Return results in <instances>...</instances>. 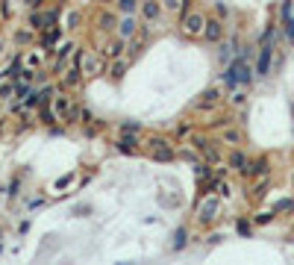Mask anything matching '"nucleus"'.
<instances>
[{"label": "nucleus", "mask_w": 294, "mask_h": 265, "mask_svg": "<svg viewBox=\"0 0 294 265\" xmlns=\"http://www.w3.org/2000/svg\"><path fill=\"white\" fill-rule=\"evenodd\" d=\"M77 48H80V41L77 38H59V45L53 48V59H50V77L53 80H59L62 74L68 71L71 59H74V53H77Z\"/></svg>", "instance_id": "obj_1"}, {"label": "nucleus", "mask_w": 294, "mask_h": 265, "mask_svg": "<svg viewBox=\"0 0 294 265\" xmlns=\"http://www.w3.org/2000/svg\"><path fill=\"white\" fill-rule=\"evenodd\" d=\"M206 18L209 15L200 12V9H183L179 12V33L186 38H191V41H197V38H203V30H206Z\"/></svg>", "instance_id": "obj_2"}, {"label": "nucleus", "mask_w": 294, "mask_h": 265, "mask_svg": "<svg viewBox=\"0 0 294 265\" xmlns=\"http://www.w3.org/2000/svg\"><path fill=\"white\" fill-rule=\"evenodd\" d=\"M188 145L194 147L200 153V159H206V162H212V165H218V162H223V150H221V142H215V139H209V136H203V132H191L188 136Z\"/></svg>", "instance_id": "obj_3"}, {"label": "nucleus", "mask_w": 294, "mask_h": 265, "mask_svg": "<svg viewBox=\"0 0 294 265\" xmlns=\"http://www.w3.org/2000/svg\"><path fill=\"white\" fill-rule=\"evenodd\" d=\"M218 215H221V197H218L215 192L200 194L197 206H194V221H197L200 227H209V224L218 221Z\"/></svg>", "instance_id": "obj_4"}, {"label": "nucleus", "mask_w": 294, "mask_h": 265, "mask_svg": "<svg viewBox=\"0 0 294 265\" xmlns=\"http://www.w3.org/2000/svg\"><path fill=\"white\" fill-rule=\"evenodd\" d=\"M74 59L80 62L82 77H85V80H94V77H100V74H106V59L100 56V53H94V50H85L82 45L77 48V53H74Z\"/></svg>", "instance_id": "obj_5"}, {"label": "nucleus", "mask_w": 294, "mask_h": 265, "mask_svg": "<svg viewBox=\"0 0 294 265\" xmlns=\"http://www.w3.org/2000/svg\"><path fill=\"white\" fill-rule=\"evenodd\" d=\"M144 145H147V153H150L153 162L168 165V162H174L176 159V147L171 145V139H165V136H150Z\"/></svg>", "instance_id": "obj_6"}, {"label": "nucleus", "mask_w": 294, "mask_h": 265, "mask_svg": "<svg viewBox=\"0 0 294 265\" xmlns=\"http://www.w3.org/2000/svg\"><path fill=\"white\" fill-rule=\"evenodd\" d=\"M53 50L44 48L41 41H35V45H30V48H24L21 50V62H24V68H30V71H38V68H44V62L47 56H50Z\"/></svg>", "instance_id": "obj_7"}, {"label": "nucleus", "mask_w": 294, "mask_h": 265, "mask_svg": "<svg viewBox=\"0 0 294 265\" xmlns=\"http://www.w3.org/2000/svg\"><path fill=\"white\" fill-rule=\"evenodd\" d=\"M97 53H100L106 62L118 59V56H127V41L118 36V33H112V36H103V41H100Z\"/></svg>", "instance_id": "obj_8"}, {"label": "nucleus", "mask_w": 294, "mask_h": 265, "mask_svg": "<svg viewBox=\"0 0 294 265\" xmlns=\"http://www.w3.org/2000/svg\"><path fill=\"white\" fill-rule=\"evenodd\" d=\"M165 15V6H162V0H141L139 3V18H141V24H150L156 27L159 24V18Z\"/></svg>", "instance_id": "obj_9"}, {"label": "nucleus", "mask_w": 294, "mask_h": 265, "mask_svg": "<svg viewBox=\"0 0 294 265\" xmlns=\"http://www.w3.org/2000/svg\"><path fill=\"white\" fill-rule=\"evenodd\" d=\"M218 106H221V89H218V85L206 89V92H203L194 103H191V109H194V112H215Z\"/></svg>", "instance_id": "obj_10"}, {"label": "nucleus", "mask_w": 294, "mask_h": 265, "mask_svg": "<svg viewBox=\"0 0 294 265\" xmlns=\"http://www.w3.org/2000/svg\"><path fill=\"white\" fill-rule=\"evenodd\" d=\"M223 36H227V21H221L218 15H209V18H206V30H203V41L221 45Z\"/></svg>", "instance_id": "obj_11"}, {"label": "nucleus", "mask_w": 294, "mask_h": 265, "mask_svg": "<svg viewBox=\"0 0 294 265\" xmlns=\"http://www.w3.org/2000/svg\"><path fill=\"white\" fill-rule=\"evenodd\" d=\"M270 68H274V45H259L256 68H253V74H256L259 80H265V77L270 74Z\"/></svg>", "instance_id": "obj_12"}, {"label": "nucleus", "mask_w": 294, "mask_h": 265, "mask_svg": "<svg viewBox=\"0 0 294 265\" xmlns=\"http://www.w3.org/2000/svg\"><path fill=\"white\" fill-rule=\"evenodd\" d=\"M265 174H270V157H265V153L247 159V168L241 171L244 180H256V177H265Z\"/></svg>", "instance_id": "obj_13"}, {"label": "nucleus", "mask_w": 294, "mask_h": 265, "mask_svg": "<svg viewBox=\"0 0 294 265\" xmlns=\"http://www.w3.org/2000/svg\"><path fill=\"white\" fill-rule=\"evenodd\" d=\"M115 150L127 153V157H135L141 150V132H121L115 139Z\"/></svg>", "instance_id": "obj_14"}, {"label": "nucleus", "mask_w": 294, "mask_h": 265, "mask_svg": "<svg viewBox=\"0 0 294 265\" xmlns=\"http://www.w3.org/2000/svg\"><path fill=\"white\" fill-rule=\"evenodd\" d=\"M218 142H221L223 147H241L244 145V130L233 121V124H227V127L218 132Z\"/></svg>", "instance_id": "obj_15"}, {"label": "nucleus", "mask_w": 294, "mask_h": 265, "mask_svg": "<svg viewBox=\"0 0 294 265\" xmlns=\"http://www.w3.org/2000/svg\"><path fill=\"white\" fill-rule=\"evenodd\" d=\"M118 18L112 9H103V12H97V18H94V27H97V33H103V36H112L118 30Z\"/></svg>", "instance_id": "obj_16"}, {"label": "nucleus", "mask_w": 294, "mask_h": 265, "mask_svg": "<svg viewBox=\"0 0 294 265\" xmlns=\"http://www.w3.org/2000/svg\"><path fill=\"white\" fill-rule=\"evenodd\" d=\"M129 65H132L129 56H118V59L106 62V77H109V80H115V83H121V80H124V74L129 71Z\"/></svg>", "instance_id": "obj_17"}, {"label": "nucleus", "mask_w": 294, "mask_h": 265, "mask_svg": "<svg viewBox=\"0 0 294 265\" xmlns=\"http://www.w3.org/2000/svg\"><path fill=\"white\" fill-rule=\"evenodd\" d=\"M139 27H141V18H139V15H124V18L118 21V30H115V33L124 38V41H129V38L139 33Z\"/></svg>", "instance_id": "obj_18"}, {"label": "nucleus", "mask_w": 294, "mask_h": 265, "mask_svg": "<svg viewBox=\"0 0 294 265\" xmlns=\"http://www.w3.org/2000/svg\"><path fill=\"white\" fill-rule=\"evenodd\" d=\"M12 41H15V48L18 50H24V48H30V45L38 41V33H35L33 27H18V30L12 33Z\"/></svg>", "instance_id": "obj_19"}, {"label": "nucleus", "mask_w": 294, "mask_h": 265, "mask_svg": "<svg viewBox=\"0 0 294 265\" xmlns=\"http://www.w3.org/2000/svg\"><path fill=\"white\" fill-rule=\"evenodd\" d=\"M247 153L244 150H241V147H230V153H227V165H230V171H238V174H241V171L247 168Z\"/></svg>", "instance_id": "obj_20"}, {"label": "nucleus", "mask_w": 294, "mask_h": 265, "mask_svg": "<svg viewBox=\"0 0 294 265\" xmlns=\"http://www.w3.org/2000/svg\"><path fill=\"white\" fill-rule=\"evenodd\" d=\"M65 36V30H62V24H56V27H47L44 33H38V41H41V45H44V48H56L59 45V38Z\"/></svg>", "instance_id": "obj_21"}, {"label": "nucleus", "mask_w": 294, "mask_h": 265, "mask_svg": "<svg viewBox=\"0 0 294 265\" xmlns=\"http://www.w3.org/2000/svg\"><path fill=\"white\" fill-rule=\"evenodd\" d=\"M268 186H270V174L250 180V201H262V197L268 194Z\"/></svg>", "instance_id": "obj_22"}, {"label": "nucleus", "mask_w": 294, "mask_h": 265, "mask_svg": "<svg viewBox=\"0 0 294 265\" xmlns=\"http://www.w3.org/2000/svg\"><path fill=\"white\" fill-rule=\"evenodd\" d=\"M80 24H82V12L80 9H68L65 18H62V30H65V33H74V30H80Z\"/></svg>", "instance_id": "obj_23"}, {"label": "nucleus", "mask_w": 294, "mask_h": 265, "mask_svg": "<svg viewBox=\"0 0 294 265\" xmlns=\"http://www.w3.org/2000/svg\"><path fill=\"white\" fill-rule=\"evenodd\" d=\"M35 118H38V124H44V127H56L59 121H56V115H53V109H50V103H41V106L35 109Z\"/></svg>", "instance_id": "obj_24"}, {"label": "nucleus", "mask_w": 294, "mask_h": 265, "mask_svg": "<svg viewBox=\"0 0 294 265\" xmlns=\"http://www.w3.org/2000/svg\"><path fill=\"white\" fill-rule=\"evenodd\" d=\"M27 21H30V27H33L35 33H44L47 30V21H44V12H41V9H30V18H27Z\"/></svg>", "instance_id": "obj_25"}, {"label": "nucleus", "mask_w": 294, "mask_h": 265, "mask_svg": "<svg viewBox=\"0 0 294 265\" xmlns=\"http://www.w3.org/2000/svg\"><path fill=\"white\" fill-rule=\"evenodd\" d=\"M253 218V227H268L270 221L277 218V212L274 209H262V212H256V215H250Z\"/></svg>", "instance_id": "obj_26"}, {"label": "nucleus", "mask_w": 294, "mask_h": 265, "mask_svg": "<svg viewBox=\"0 0 294 265\" xmlns=\"http://www.w3.org/2000/svg\"><path fill=\"white\" fill-rule=\"evenodd\" d=\"M186 245H188V230H186V227H179V230L174 233V241H171V251H183Z\"/></svg>", "instance_id": "obj_27"}, {"label": "nucleus", "mask_w": 294, "mask_h": 265, "mask_svg": "<svg viewBox=\"0 0 294 265\" xmlns=\"http://www.w3.org/2000/svg\"><path fill=\"white\" fill-rule=\"evenodd\" d=\"M274 212H277V215H282V212H285V215H291V212H294V197H280V201L274 204Z\"/></svg>", "instance_id": "obj_28"}, {"label": "nucleus", "mask_w": 294, "mask_h": 265, "mask_svg": "<svg viewBox=\"0 0 294 265\" xmlns=\"http://www.w3.org/2000/svg\"><path fill=\"white\" fill-rule=\"evenodd\" d=\"M35 85L33 83H27V80H15V100H24V97L33 92Z\"/></svg>", "instance_id": "obj_29"}, {"label": "nucleus", "mask_w": 294, "mask_h": 265, "mask_svg": "<svg viewBox=\"0 0 294 265\" xmlns=\"http://www.w3.org/2000/svg\"><path fill=\"white\" fill-rule=\"evenodd\" d=\"M15 97V80H0V100H12Z\"/></svg>", "instance_id": "obj_30"}, {"label": "nucleus", "mask_w": 294, "mask_h": 265, "mask_svg": "<svg viewBox=\"0 0 294 265\" xmlns=\"http://www.w3.org/2000/svg\"><path fill=\"white\" fill-rule=\"evenodd\" d=\"M139 3L141 0H118V9L124 15H139Z\"/></svg>", "instance_id": "obj_31"}, {"label": "nucleus", "mask_w": 294, "mask_h": 265, "mask_svg": "<svg viewBox=\"0 0 294 265\" xmlns=\"http://www.w3.org/2000/svg\"><path fill=\"white\" fill-rule=\"evenodd\" d=\"M235 233L238 236H250L253 233V218H238L235 221Z\"/></svg>", "instance_id": "obj_32"}, {"label": "nucleus", "mask_w": 294, "mask_h": 265, "mask_svg": "<svg viewBox=\"0 0 294 265\" xmlns=\"http://www.w3.org/2000/svg\"><path fill=\"white\" fill-rule=\"evenodd\" d=\"M165 12H183V9H188V0H162Z\"/></svg>", "instance_id": "obj_33"}, {"label": "nucleus", "mask_w": 294, "mask_h": 265, "mask_svg": "<svg viewBox=\"0 0 294 265\" xmlns=\"http://www.w3.org/2000/svg\"><path fill=\"white\" fill-rule=\"evenodd\" d=\"M215 194H218L221 201H227V197H233V183H227V180L221 177V180H218V189H215Z\"/></svg>", "instance_id": "obj_34"}, {"label": "nucleus", "mask_w": 294, "mask_h": 265, "mask_svg": "<svg viewBox=\"0 0 294 265\" xmlns=\"http://www.w3.org/2000/svg\"><path fill=\"white\" fill-rule=\"evenodd\" d=\"M176 159H188V162H200V153L194 147H179L176 150Z\"/></svg>", "instance_id": "obj_35"}, {"label": "nucleus", "mask_w": 294, "mask_h": 265, "mask_svg": "<svg viewBox=\"0 0 294 265\" xmlns=\"http://www.w3.org/2000/svg\"><path fill=\"white\" fill-rule=\"evenodd\" d=\"M74 177H77V171H68L65 177H59V180L53 183V192H62L65 186H71V183H74Z\"/></svg>", "instance_id": "obj_36"}, {"label": "nucleus", "mask_w": 294, "mask_h": 265, "mask_svg": "<svg viewBox=\"0 0 294 265\" xmlns=\"http://www.w3.org/2000/svg\"><path fill=\"white\" fill-rule=\"evenodd\" d=\"M244 103H247V95L238 92V89H233V92H230V106H244Z\"/></svg>", "instance_id": "obj_37"}, {"label": "nucleus", "mask_w": 294, "mask_h": 265, "mask_svg": "<svg viewBox=\"0 0 294 265\" xmlns=\"http://www.w3.org/2000/svg\"><path fill=\"white\" fill-rule=\"evenodd\" d=\"M291 9H294V0H282V6H280V21L282 24L291 18Z\"/></svg>", "instance_id": "obj_38"}, {"label": "nucleus", "mask_w": 294, "mask_h": 265, "mask_svg": "<svg viewBox=\"0 0 294 265\" xmlns=\"http://www.w3.org/2000/svg\"><path fill=\"white\" fill-rule=\"evenodd\" d=\"M121 132H144V127H141L139 121H124V124H121Z\"/></svg>", "instance_id": "obj_39"}, {"label": "nucleus", "mask_w": 294, "mask_h": 265, "mask_svg": "<svg viewBox=\"0 0 294 265\" xmlns=\"http://www.w3.org/2000/svg\"><path fill=\"white\" fill-rule=\"evenodd\" d=\"M282 36L288 38V45H294V18H288V21L282 24Z\"/></svg>", "instance_id": "obj_40"}, {"label": "nucleus", "mask_w": 294, "mask_h": 265, "mask_svg": "<svg viewBox=\"0 0 294 265\" xmlns=\"http://www.w3.org/2000/svg\"><path fill=\"white\" fill-rule=\"evenodd\" d=\"M274 36H277V27L270 24V27H265V33H262L259 41H262V45H274Z\"/></svg>", "instance_id": "obj_41"}, {"label": "nucleus", "mask_w": 294, "mask_h": 265, "mask_svg": "<svg viewBox=\"0 0 294 265\" xmlns=\"http://www.w3.org/2000/svg\"><path fill=\"white\" fill-rule=\"evenodd\" d=\"M194 132V124H176V139H188Z\"/></svg>", "instance_id": "obj_42"}, {"label": "nucleus", "mask_w": 294, "mask_h": 265, "mask_svg": "<svg viewBox=\"0 0 294 265\" xmlns=\"http://www.w3.org/2000/svg\"><path fill=\"white\" fill-rule=\"evenodd\" d=\"M0 15H3V21H9L12 18V3L9 0H0Z\"/></svg>", "instance_id": "obj_43"}, {"label": "nucleus", "mask_w": 294, "mask_h": 265, "mask_svg": "<svg viewBox=\"0 0 294 265\" xmlns=\"http://www.w3.org/2000/svg\"><path fill=\"white\" fill-rule=\"evenodd\" d=\"M215 15H218L221 21H227V18H230V9H227V3H215Z\"/></svg>", "instance_id": "obj_44"}, {"label": "nucleus", "mask_w": 294, "mask_h": 265, "mask_svg": "<svg viewBox=\"0 0 294 265\" xmlns=\"http://www.w3.org/2000/svg\"><path fill=\"white\" fill-rule=\"evenodd\" d=\"M24 3H27L30 9H41V6H44V0H24Z\"/></svg>", "instance_id": "obj_45"}, {"label": "nucleus", "mask_w": 294, "mask_h": 265, "mask_svg": "<svg viewBox=\"0 0 294 265\" xmlns=\"http://www.w3.org/2000/svg\"><path fill=\"white\" fill-rule=\"evenodd\" d=\"M6 59V38L0 36V62Z\"/></svg>", "instance_id": "obj_46"}, {"label": "nucleus", "mask_w": 294, "mask_h": 265, "mask_svg": "<svg viewBox=\"0 0 294 265\" xmlns=\"http://www.w3.org/2000/svg\"><path fill=\"white\" fill-rule=\"evenodd\" d=\"M3 24H6V21H3V15H0V27H3Z\"/></svg>", "instance_id": "obj_47"}, {"label": "nucleus", "mask_w": 294, "mask_h": 265, "mask_svg": "<svg viewBox=\"0 0 294 265\" xmlns=\"http://www.w3.org/2000/svg\"><path fill=\"white\" fill-rule=\"evenodd\" d=\"M291 189H294V177H291Z\"/></svg>", "instance_id": "obj_48"}]
</instances>
